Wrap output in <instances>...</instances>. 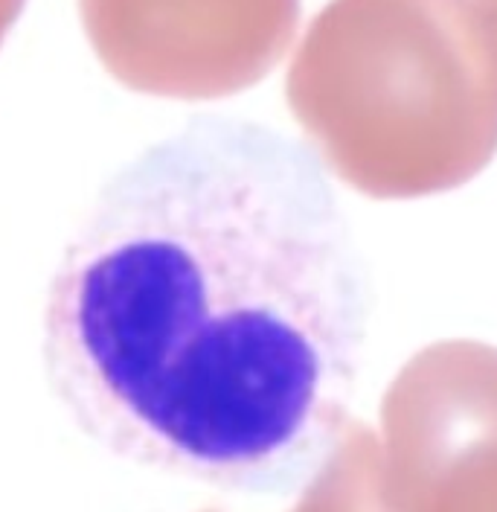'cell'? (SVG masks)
Listing matches in <instances>:
<instances>
[{
	"label": "cell",
	"mask_w": 497,
	"mask_h": 512,
	"mask_svg": "<svg viewBox=\"0 0 497 512\" xmlns=\"http://www.w3.org/2000/svg\"><path fill=\"white\" fill-rule=\"evenodd\" d=\"M370 277L326 166L195 114L114 169L53 268L44 376L137 469L291 501L349 425Z\"/></svg>",
	"instance_id": "6da1fadb"
},
{
	"label": "cell",
	"mask_w": 497,
	"mask_h": 512,
	"mask_svg": "<svg viewBox=\"0 0 497 512\" xmlns=\"http://www.w3.org/2000/svg\"><path fill=\"white\" fill-rule=\"evenodd\" d=\"M477 6H480V12L486 15L489 27L497 35V0H477Z\"/></svg>",
	"instance_id": "277c9868"
},
{
	"label": "cell",
	"mask_w": 497,
	"mask_h": 512,
	"mask_svg": "<svg viewBox=\"0 0 497 512\" xmlns=\"http://www.w3.org/2000/svg\"><path fill=\"white\" fill-rule=\"evenodd\" d=\"M288 91L323 166L370 198L460 190L497 155V35L477 0H332Z\"/></svg>",
	"instance_id": "7a4b0ae2"
},
{
	"label": "cell",
	"mask_w": 497,
	"mask_h": 512,
	"mask_svg": "<svg viewBox=\"0 0 497 512\" xmlns=\"http://www.w3.org/2000/svg\"><path fill=\"white\" fill-rule=\"evenodd\" d=\"M384 512H497V347L439 341L381 402Z\"/></svg>",
	"instance_id": "3957f363"
}]
</instances>
